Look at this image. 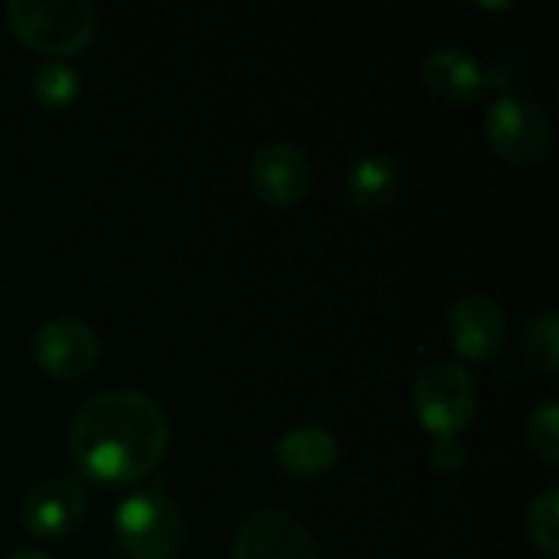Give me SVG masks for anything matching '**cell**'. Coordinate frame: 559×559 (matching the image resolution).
<instances>
[{
  "label": "cell",
  "mask_w": 559,
  "mask_h": 559,
  "mask_svg": "<svg viewBox=\"0 0 559 559\" xmlns=\"http://www.w3.org/2000/svg\"><path fill=\"white\" fill-rule=\"evenodd\" d=\"M527 442L534 449V455H540L544 462L557 465L559 462V403L557 400H544L531 419H527Z\"/></svg>",
  "instance_id": "cell-17"
},
{
  "label": "cell",
  "mask_w": 559,
  "mask_h": 559,
  "mask_svg": "<svg viewBox=\"0 0 559 559\" xmlns=\"http://www.w3.org/2000/svg\"><path fill=\"white\" fill-rule=\"evenodd\" d=\"M419 75H423V85L442 98L445 105H478L485 95H488V72L485 66L465 52V49H455V46H442V49H432L423 66H419Z\"/></svg>",
  "instance_id": "cell-11"
},
{
  "label": "cell",
  "mask_w": 559,
  "mask_h": 559,
  "mask_svg": "<svg viewBox=\"0 0 559 559\" xmlns=\"http://www.w3.org/2000/svg\"><path fill=\"white\" fill-rule=\"evenodd\" d=\"M485 134L491 151L514 167H534L554 151V118L537 98L518 92H504L488 105Z\"/></svg>",
  "instance_id": "cell-4"
},
{
  "label": "cell",
  "mask_w": 559,
  "mask_h": 559,
  "mask_svg": "<svg viewBox=\"0 0 559 559\" xmlns=\"http://www.w3.org/2000/svg\"><path fill=\"white\" fill-rule=\"evenodd\" d=\"M33 357L43 373L56 380H79L98 360V337L82 318L59 314L33 334Z\"/></svg>",
  "instance_id": "cell-6"
},
{
  "label": "cell",
  "mask_w": 559,
  "mask_h": 559,
  "mask_svg": "<svg viewBox=\"0 0 559 559\" xmlns=\"http://www.w3.org/2000/svg\"><path fill=\"white\" fill-rule=\"evenodd\" d=\"M403 190V167L393 154L373 151L354 160L344 180V197L357 213L386 210Z\"/></svg>",
  "instance_id": "cell-12"
},
{
  "label": "cell",
  "mask_w": 559,
  "mask_h": 559,
  "mask_svg": "<svg viewBox=\"0 0 559 559\" xmlns=\"http://www.w3.org/2000/svg\"><path fill=\"white\" fill-rule=\"evenodd\" d=\"M341 445L324 426H298L285 432L275 445V462L292 478H318L334 468Z\"/></svg>",
  "instance_id": "cell-13"
},
{
  "label": "cell",
  "mask_w": 559,
  "mask_h": 559,
  "mask_svg": "<svg viewBox=\"0 0 559 559\" xmlns=\"http://www.w3.org/2000/svg\"><path fill=\"white\" fill-rule=\"evenodd\" d=\"M111 531L128 559H177L183 547V518L164 485L131 491L118 504Z\"/></svg>",
  "instance_id": "cell-2"
},
{
  "label": "cell",
  "mask_w": 559,
  "mask_h": 559,
  "mask_svg": "<svg viewBox=\"0 0 559 559\" xmlns=\"http://www.w3.org/2000/svg\"><path fill=\"white\" fill-rule=\"evenodd\" d=\"M445 334L465 360H491L508 341V314L495 298L472 292L452 305Z\"/></svg>",
  "instance_id": "cell-9"
},
{
  "label": "cell",
  "mask_w": 559,
  "mask_h": 559,
  "mask_svg": "<svg viewBox=\"0 0 559 559\" xmlns=\"http://www.w3.org/2000/svg\"><path fill=\"white\" fill-rule=\"evenodd\" d=\"M413 406L426 432L459 436L475 419L478 390L472 373L455 360H432L413 383Z\"/></svg>",
  "instance_id": "cell-5"
},
{
  "label": "cell",
  "mask_w": 559,
  "mask_h": 559,
  "mask_svg": "<svg viewBox=\"0 0 559 559\" xmlns=\"http://www.w3.org/2000/svg\"><path fill=\"white\" fill-rule=\"evenodd\" d=\"M426 459L439 475H459L468 465V449L459 442V436H436Z\"/></svg>",
  "instance_id": "cell-18"
},
{
  "label": "cell",
  "mask_w": 559,
  "mask_h": 559,
  "mask_svg": "<svg viewBox=\"0 0 559 559\" xmlns=\"http://www.w3.org/2000/svg\"><path fill=\"white\" fill-rule=\"evenodd\" d=\"M249 183L255 190V197L265 206L275 210H292L298 206L308 190H311V164L308 154L288 141H275L265 144L249 167Z\"/></svg>",
  "instance_id": "cell-8"
},
{
  "label": "cell",
  "mask_w": 559,
  "mask_h": 559,
  "mask_svg": "<svg viewBox=\"0 0 559 559\" xmlns=\"http://www.w3.org/2000/svg\"><path fill=\"white\" fill-rule=\"evenodd\" d=\"M170 423L138 390H108L79 406L69 426V452L79 472L108 488L138 485L167 455Z\"/></svg>",
  "instance_id": "cell-1"
},
{
  "label": "cell",
  "mask_w": 559,
  "mask_h": 559,
  "mask_svg": "<svg viewBox=\"0 0 559 559\" xmlns=\"http://www.w3.org/2000/svg\"><path fill=\"white\" fill-rule=\"evenodd\" d=\"M7 559H52V557H46V554H39V550H16V554H10Z\"/></svg>",
  "instance_id": "cell-20"
},
{
  "label": "cell",
  "mask_w": 559,
  "mask_h": 559,
  "mask_svg": "<svg viewBox=\"0 0 559 559\" xmlns=\"http://www.w3.org/2000/svg\"><path fill=\"white\" fill-rule=\"evenodd\" d=\"M527 534L550 559L559 557V488H547L527 511Z\"/></svg>",
  "instance_id": "cell-16"
},
{
  "label": "cell",
  "mask_w": 559,
  "mask_h": 559,
  "mask_svg": "<svg viewBox=\"0 0 559 559\" xmlns=\"http://www.w3.org/2000/svg\"><path fill=\"white\" fill-rule=\"evenodd\" d=\"M524 357L544 370V373H557L559 367V318L557 311H540L534 321H527L524 328Z\"/></svg>",
  "instance_id": "cell-15"
},
{
  "label": "cell",
  "mask_w": 559,
  "mask_h": 559,
  "mask_svg": "<svg viewBox=\"0 0 559 559\" xmlns=\"http://www.w3.org/2000/svg\"><path fill=\"white\" fill-rule=\"evenodd\" d=\"M7 20L29 49L52 59L82 52L95 36V10L85 0H13Z\"/></svg>",
  "instance_id": "cell-3"
},
{
  "label": "cell",
  "mask_w": 559,
  "mask_h": 559,
  "mask_svg": "<svg viewBox=\"0 0 559 559\" xmlns=\"http://www.w3.org/2000/svg\"><path fill=\"white\" fill-rule=\"evenodd\" d=\"M29 88H33V95H36L39 105L59 111V108H69V105L79 98L82 79H79V72H75L69 62H62V59H46L43 66H36V72H33V79H29Z\"/></svg>",
  "instance_id": "cell-14"
},
{
  "label": "cell",
  "mask_w": 559,
  "mask_h": 559,
  "mask_svg": "<svg viewBox=\"0 0 559 559\" xmlns=\"http://www.w3.org/2000/svg\"><path fill=\"white\" fill-rule=\"evenodd\" d=\"M488 72V88H501V95L508 92V85L524 79V59L518 52H501L491 66H485Z\"/></svg>",
  "instance_id": "cell-19"
},
{
  "label": "cell",
  "mask_w": 559,
  "mask_h": 559,
  "mask_svg": "<svg viewBox=\"0 0 559 559\" xmlns=\"http://www.w3.org/2000/svg\"><path fill=\"white\" fill-rule=\"evenodd\" d=\"M233 559H318L314 537L288 511H255L242 521Z\"/></svg>",
  "instance_id": "cell-7"
},
{
  "label": "cell",
  "mask_w": 559,
  "mask_h": 559,
  "mask_svg": "<svg viewBox=\"0 0 559 559\" xmlns=\"http://www.w3.org/2000/svg\"><path fill=\"white\" fill-rule=\"evenodd\" d=\"M85 518V491L75 478H49L23 501V524L39 540L69 537Z\"/></svg>",
  "instance_id": "cell-10"
}]
</instances>
